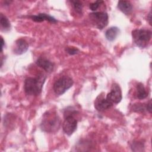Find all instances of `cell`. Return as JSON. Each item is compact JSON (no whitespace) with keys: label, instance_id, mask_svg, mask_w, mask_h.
Instances as JSON below:
<instances>
[{"label":"cell","instance_id":"7c38bea8","mask_svg":"<svg viewBox=\"0 0 152 152\" xmlns=\"http://www.w3.org/2000/svg\"><path fill=\"white\" fill-rule=\"evenodd\" d=\"M118 8L125 15H129L132 11V5L128 1H119L118 2Z\"/></svg>","mask_w":152,"mask_h":152},{"label":"cell","instance_id":"44dd1931","mask_svg":"<svg viewBox=\"0 0 152 152\" xmlns=\"http://www.w3.org/2000/svg\"><path fill=\"white\" fill-rule=\"evenodd\" d=\"M145 109L150 113H151V100H150L148 102L145 104Z\"/></svg>","mask_w":152,"mask_h":152},{"label":"cell","instance_id":"5b68a950","mask_svg":"<svg viewBox=\"0 0 152 152\" xmlns=\"http://www.w3.org/2000/svg\"><path fill=\"white\" fill-rule=\"evenodd\" d=\"M89 17L92 23L100 30H102L109 23V17L105 12H94L89 14Z\"/></svg>","mask_w":152,"mask_h":152},{"label":"cell","instance_id":"3957f363","mask_svg":"<svg viewBox=\"0 0 152 152\" xmlns=\"http://www.w3.org/2000/svg\"><path fill=\"white\" fill-rule=\"evenodd\" d=\"M151 31L147 29H135L132 31L134 42L138 46L144 48L147 46L151 38Z\"/></svg>","mask_w":152,"mask_h":152},{"label":"cell","instance_id":"277c9868","mask_svg":"<svg viewBox=\"0 0 152 152\" xmlns=\"http://www.w3.org/2000/svg\"><path fill=\"white\" fill-rule=\"evenodd\" d=\"M74 84L73 80L68 76H62L57 80L53 84V89L56 95H62Z\"/></svg>","mask_w":152,"mask_h":152},{"label":"cell","instance_id":"9a60e30c","mask_svg":"<svg viewBox=\"0 0 152 152\" xmlns=\"http://www.w3.org/2000/svg\"><path fill=\"white\" fill-rule=\"evenodd\" d=\"M0 19L1 30L4 31H8L11 28V24L8 18L1 13L0 15Z\"/></svg>","mask_w":152,"mask_h":152},{"label":"cell","instance_id":"d6986e66","mask_svg":"<svg viewBox=\"0 0 152 152\" xmlns=\"http://www.w3.org/2000/svg\"><path fill=\"white\" fill-rule=\"evenodd\" d=\"M103 2V1H96L93 3L90 4L89 5V8L90 9L93 11H95L96 10H97V9L99 7L100 5L101 4H102Z\"/></svg>","mask_w":152,"mask_h":152},{"label":"cell","instance_id":"ffe728a7","mask_svg":"<svg viewBox=\"0 0 152 152\" xmlns=\"http://www.w3.org/2000/svg\"><path fill=\"white\" fill-rule=\"evenodd\" d=\"M65 51L69 55H75L77 54L79 52V50L75 47H72V46H68L66 47L65 48Z\"/></svg>","mask_w":152,"mask_h":152},{"label":"cell","instance_id":"e0dca14e","mask_svg":"<svg viewBox=\"0 0 152 152\" xmlns=\"http://www.w3.org/2000/svg\"><path fill=\"white\" fill-rule=\"evenodd\" d=\"M131 148L132 151H143L144 148V144L141 142L139 141H135L132 142L131 145Z\"/></svg>","mask_w":152,"mask_h":152},{"label":"cell","instance_id":"8992f818","mask_svg":"<svg viewBox=\"0 0 152 152\" xmlns=\"http://www.w3.org/2000/svg\"><path fill=\"white\" fill-rule=\"evenodd\" d=\"M77 127V120L74 118L73 112L65 113V119L62 124V129L68 135H72Z\"/></svg>","mask_w":152,"mask_h":152},{"label":"cell","instance_id":"6da1fadb","mask_svg":"<svg viewBox=\"0 0 152 152\" xmlns=\"http://www.w3.org/2000/svg\"><path fill=\"white\" fill-rule=\"evenodd\" d=\"M60 125L61 120L57 113L53 111H48L43 116L40 128L45 132L53 133L59 129Z\"/></svg>","mask_w":152,"mask_h":152},{"label":"cell","instance_id":"603a6c76","mask_svg":"<svg viewBox=\"0 0 152 152\" xmlns=\"http://www.w3.org/2000/svg\"><path fill=\"white\" fill-rule=\"evenodd\" d=\"M4 40L3 39L2 37H1V52H2L3 50V48H4Z\"/></svg>","mask_w":152,"mask_h":152},{"label":"cell","instance_id":"4fadbf2b","mask_svg":"<svg viewBox=\"0 0 152 152\" xmlns=\"http://www.w3.org/2000/svg\"><path fill=\"white\" fill-rule=\"evenodd\" d=\"M119 33V29L117 27H111L107 29L105 33V36L107 40L112 42L113 41Z\"/></svg>","mask_w":152,"mask_h":152},{"label":"cell","instance_id":"7402d4cb","mask_svg":"<svg viewBox=\"0 0 152 152\" xmlns=\"http://www.w3.org/2000/svg\"><path fill=\"white\" fill-rule=\"evenodd\" d=\"M147 20L148 21L149 24L150 25H151V11H150L148 15H147Z\"/></svg>","mask_w":152,"mask_h":152},{"label":"cell","instance_id":"30bf717a","mask_svg":"<svg viewBox=\"0 0 152 152\" xmlns=\"http://www.w3.org/2000/svg\"><path fill=\"white\" fill-rule=\"evenodd\" d=\"M36 65L44 69L45 71L50 72L53 70L54 64L49 59L44 58V57H39L36 62Z\"/></svg>","mask_w":152,"mask_h":152},{"label":"cell","instance_id":"5bb4252c","mask_svg":"<svg viewBox=\"0 0 152 152\" xmlns=\"http://www.w3.org/2000/svg\"><path fill=\"white\" fill-rule=\"evenodd\" d=\"M148 96L144 85L141 83H138L137 85V97L139 99H144Z\"/></svg>","mask_w":152,"mask_h":152},{"label":"cell","instance_id":"ac0fdd59","mask_svg":"<svg viewBox=\"0 0 152 152\" xmlns=\"http://www.w3.org/2000/svg\"><path fill=\"white\" fill-rule=\"evenodd\" d=\"M133 110L135 112H144L145 109V105L142 103H137L134 104L133 106Z\"/></svg>","mask_w":152,"mask_h":152},{"label":"cell","instance_id":"8fae6325","mask_svg":"<svg viewBox=\"0 0 152 152\" xmlns=\"http://www.w3.org/2000/svg\"><path fill=\"white\" fill-rule=\"evenodd\" d=\"M32 20L36 22H42L44 21H48L52 23H56L57 20L53 17L45 13H39L37 15H34L30 16Z\"/></svg>","mask_w":152,"mask_h":152},{"label":"cell","instance_id":"2e32d148","mask_svg":"<svg viewBox=\"0 0 152 152\" xmlns=\"http://www.w3.org/2000/svg\"><path fill=\"white\" fill-rule=\"evenodd\" d=\"M74 10L79 14H82L83 12V4L80 1H71Z\"/></svg>","mask_w":152,"mask_h":152},{"label":"cell","instance_id":"7a4b0ae2","mask_svg":"<svg viewBox=\"0 0 152 152\" xmlns=\"http://www.w3.org/2000/svg\"><path fill=\"white\" fill-rule=\"evenodd\" d=\"M46 77L39 75L37 77L27 78L24 83V89L25 93L30 96H37L42 90L43 84L45 81Z\"/></svg>","mask_w":152,"mask_h":152},{"label":"cell","instance_id":"ba28073f","mask_svg":"<svg viewBox=\"0 0 152 152\" xmlns=\"http://www.w3.org/2000/svg\"><path fill=\"white\" fill-rule=\"evenodd\" d=\"M113 106V104L108 101L106 99L102 97H98L94 102V107L99 112L109 109Z\"/></svg>","mask_w":152,"mask_h":152},{"label":"cell","instance_id":"9c48e42d","mask_svg":"<svg viewBox=\"0 0 152 152\" xmlns=\"http://www.w3.org/2000/svg\"><path fill=\"white\" fill-rule=\"evenodd\" d=\"M28 49V45L27 42L23 39H19L15 41L13 52L16 55H21L24 53Z\"/></svg>","mask_w":152,"mask_h":152},{"label":"cell","instance_id":"52a82bcc","mask_svg":"<svg viewBox=\"0 0 152 152\" xmlns=\"http://www.w3.org/2000/svg\"><path fill=\"white\" fill-rule=\"evenodd\" d=\"M122 91L120 86L118 84H113L110 91L106 95V99L113 104L119 103L122 100Z\"/></svg>","mask_w":152,"mask_h":152}]
</instances>
